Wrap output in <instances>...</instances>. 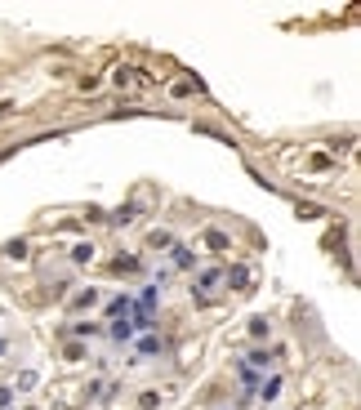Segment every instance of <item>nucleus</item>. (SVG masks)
Returning <instances> with one entry per match:
<instances>
[{"label": "nucleus", "instance_id": "f257e3e1", "mask_svg": "<svg viewBox=\"0 0 361 410\" xmlns=\"http://www.w3.org/2000/svg\"><path fill=\"white\" fill-rule=\"evenodd\" d=\"M218 285H223V272H218V268H210V272H201V276H196V281H192V299H201V303H210V299H214V294H218Z\"/></svg>", "mask_w": 361, "mask_h": 410}, {"label": "nucleus", "instance_id": "f03ea898", "mask_svg": "<svg viewBox=\"0 0 361 410\" xmlns=\"http://www.w3.org/2000/svg\"><path fill=\"white\" fill-rule=\"evenodd\" d=\"M112 81H116L121 90H147L152 76H147V72H138V68H116V76H112Z\"/></svg>", "mask_w": 361, "mask_h": 410}, {"label": "nucleus", "instance_id": "7ed1b4c3", "mask_svg": "<svg viewBox=\"0 0 361 410\" xmlns=\"http://www.w3.org/2000/svg\"><path fill=\"white\" fill-rule=\"evenodd\" d=\"M223 285H227V290H250V285H254V272L250 268H245V263H236V268L232 272H223Z\"/></svg>", "mask_w": 361, "mask_h": 410}, {"label": "nucleus", "instance_id": "20e7f679", "mask_svg": "<svg viewBox=\"0 0 361 410\" xmlns=\"http://www.w3.org/2000/svg\"><path fill=\"white\" fill-rule=\"evenodd\" d=\"M174 232H169V227H152V232H147V250H156V254H169V250H174Z\"/></svg>", "mask_w": 361, "mask_h": 410}, {"label": "nucleus", "instance_id": "39448f33", "mask_svg": "<svg viewBox=\"0 0 361 410\" xmlns=\"http://www.w3.org/2000/svg\"><path fill=\"white\" fill-rule=\"evenodd\" d=\"M201 241H205V250H214V254L232 250V236H227L223 227H205V232H201Z\"/></svg>", "mask_w": 361, "mask_h": 410}, {"label": "nucleus", "instance_id": "423d86ee", "mask_svg": "<svg viewBox=\"0 0 361 410\" xmlns=\"http://www.w3.org/2000/svg\"><path fill=\"white\" fill-rule=\"evenodd\" d=\"M277 357H281L277 348H250V357H245V366H250V370H268V366H272Z\"/></svg>", "mask_w": 361, "mask_h": 410}, {"label": "nucleus", "instance_id": "0eeeda50", "mask_svg": "<svg viewBox=\"0 0 361 410\" xmlns=\"http://www.w3.org/2000/svg\"><path fill=\"white\" fill-rule=\"evenodd\" d=\"M281 388H286V379H281V375L259 379V397H263V402H277V397H281Z\"/></svg>", "mask_w": 361, "mask_h": 410}, {"label": "nucleus", "instance_id": "6e6552de", "mask_svg": "<svg viewBox=\"0 0 361 410\" xmlns=\"http://www.w3.org/2000/svg\"><path fill=\"white\" fill-rule=\"evenodd\" d=\"M103 312H107V321H125L130 312H134V299H125V294H121V299H112Z\"/></svg>", "mask_w": 361, "mask_h": 410}, {"label": "nucleus", "instance_id": "1a4fd4ad", "mask_svg": "<svg viewBox=\"0 0 361 410\" xmlns=\"http://www.w3.org/2000/svg\"><path fill=\"white\" fill-rule=\"evenodd\" d=\"M41 384V375H36V370H18V379L9 388H14V393H32V388Z\"/></svg>", "mask_w": 361, "mask_h": 410}, {"label": "nucleus", "instance_id": "9d476101", "mask_svg": "<svg viewBox=\"0 0 361 410\" xmlns=\"http://www.w3.org/2000/svg\"><path fill=\"white\" fill-rule=\"evenodd\" d=\"M107 330H112V339H116V343H130V339H134V321H130V317H125V321H112Z\"/></svg>", "mask_w": 361, "mask_h": 410}, {"label": "nucleus", "instance_id": "9b49d317", "mask_svg": "<svg viewBox=\"0 0 361 410\" xmlns=\"http://www.w3.org/2000/svg\"><path fill=\"white\" fill-rule=\"evenodd\" d=\"M94 303H99V290H81L72 299V312H81V308H94Z\"/></svg>", "mask_w": 361, "mask_h": 410}, {"label": "nucleus", "instance_id": "f8f14e48", "mask_svg": "<svg viewBox=\"0 0 361 410\" xmlns=\"http://www.w3.org/2000/svg\"><path fill=\"white\" fill-rule=\"evenodd\" d=\"M94 245H72V263H94Z\"/></svg>", "mask_w": 361, "mask_h": 410}, {"label": "nucleus", "instance_id": "ddd939ff", "mask_svg": "<svg viewBox=\"0 0 361 410\" xmlns=\"http://www.w3.org/2000/svg\"><path fill=\"white\" fill-rule=\"evenodd\" d=\"M169 254H174V268H192V250H183V245H174Z\"/></svg>", "mask_w": 361, "mask_h": 410}, {"label": "nucleus", "instance_id": "4468645a", "mask_svg": "<svg viewBox=\"0 0 361 410\" xmlns=\"http://www.w3.org/2000/svg\"><path fill=\"white\" fill-rule=\"evenodd\" d=\"M156 352H161V343L152 339V335H147V339H138V357H156Z\"/></svg>", "mask_w": 361, "mask_h": 410}, {"label": "nucleus", "instance_id": "2eb2a0df", "mask_svg": "<svg viewBox=\"0 0 361 410\" xmlns=\"http://www.w3.org/2000/svg\"><path fill=\"white\" fill-rule=\"evenodd\" d=\"M250 335H254V339H268V321L254 317V321H250Z\"/></svg>", "mask_w": 361, "mask_h": 410}, {"label": "nucleus", "instance_id": "dca6fc26", "mask_svg": "<svg viewBox=\"0 0 361 410\" xmlns=\"http://www.w3.org/2000/svg\"><path fill=\"white\" fill-rule=\"evenodd\" d=\"M5 259H27V241H14V245L5 250Z\"/></svg>", "mask_w": 361, "mask_h": 410}, {"label": "nucleus", "instance_id": "f3484780", "mask_svg": "<svg viewBox=\"0 0 361 410\" xmlns=\"http://www.w3.org/2000/svg\"><path fill=\"white\" fill-rule=\"evenodd\" d=\"M68 361H85V343H68V352H63Z\"/></svg>", "mask_w": 361, "mask_h": 410}, {"label": "nucleus", "instance_id": "a211bd4d", "mask_svg": "<svg viewBox=\"0 0 361 410\" xmlns=\"http://www.w3.org/2000/svg\"><path fill=\"white\" fill-rule=\"evenodd\" d=\"M312 165H317L321 174H326V170H335V161H330V156H321V152H317V156H312Z\"/></svg>", "mask_w": 361, "mask_h": 410}, {"label": "nucleus", "instance_id": "6ab92c4d", "mask_svg": "<svg viewBox=\"0 0 361 410\" xmlns=\"http://www.w3.org/2000/svg\"><path fill=\"white\" fill-rule=\"evenodd\" d=\"M9 406H14V388L5 384V388H0V410H9Z\"/></svg>", "mask_w": 361, "mask_h": 410}, {"label": "nucleus", "instance_id": "aec40b11", "mask_svg": "<svg viewBox=\"0 0 361 410\" xmlns=\"http://www.w3.org/2000/svg\"><path fill=\"white\" fill-rule=\"evenodd\" d=\"M5 116H14V103H9V99L0 103V121H5Z\"/></svg>", "mask_w": 361, "mask_h": 410}, {"label": "nucleus", "instance_id": "412c9836", "mask_svg": "<svg viewBox=\"0 0 361 410\" xmlns=\"http://www.w3.org/2000/svg\"><path fill=\"white\" fill-rule=\"evenodd\" d=\"M5 352H9V339H0V357H5Z\"/></svg>", "mask_w": 361, "mask_h": 410}]
</instances>
